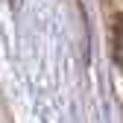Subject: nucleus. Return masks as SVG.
I'll return each instance as SVG.
<instances>
[{
  "instance_id": "nucleus-1",
  "label": "nucleus",
  "mask_w": 123,
  "mask_h": 123,
  "mask_svg": "<svg viewBox=\"0 0 123 123\" xmlns=\"http://www.w3.org/2000/svg\"><path fill=\"white\" fill-rule=\"evenodd\" d=\"M114 59H117V65L123 68V21L114 29Z\"/></svg>"
},
{
  "instance_id": "nucleus-2",
  "label": "nucleus",
  "mask_w": 123,
  "mask_h": 123,
  "mask_svg": "<svg viewBox=\"0 0 123 123\" xmlns=\"http://www.w3.org/2000/svg\"><path fill=\"white\" fill-rule=\"evenodd\" d=\"M12 3H15V6H18V3H21V0H12Z\"/></svg>"
}]
</instances>
